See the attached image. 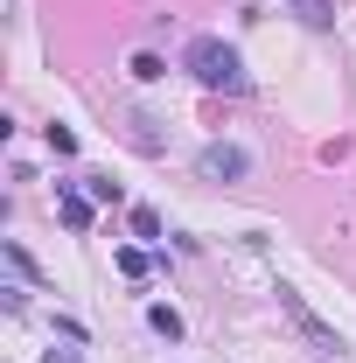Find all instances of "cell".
Wrapping results in <instances>:
<instances>
[{"label": "cell", "instance_id": "cell-8", "mask_svg": "<svg viewBox=\"0 0 356 363\" xmlns=\"http://www.w3.org/2000/svg\"><path fill=\"white\" fill-rule=\"evenodd\" d=\"M84 196L91 203H119V182L112 175H84Z\"/></svg>", "mask_w": 356, "mask_h": 363}, {"label": "cell", "instance_id": "cell-12", "mask_svg": "<svg viewBox=\"0 0 356 363\" xmlns=\"http://www.w3.org/2000/svg\"><path fill=\"white\" fill-rule=\"evenodd\" d=\"M43 363H84V357H77V350H49Z\"/></svg>", "mask_w": 356, "mask_h": 363}, {"label": "cell", "instance_id": "cell-9", "mask_svg": "<svg viewBox=\"0 0 356 363\" xmlns=\"http://www.w3.org/2000/svg\"><path fill=\"white\" fill-rule=\"evenodd\" d=\"M133 238H161V210H147V203H133Z\"/></svg>", "mask_w": 356, "mask_h": 363}, {"label": "cell", "instance_id": "cell-5", "mask_svg": "<svg viewBox=\"0 0 356 363\" xmlns=\"http://www.w3.org/2000/svg\"><path fill=\"white\" fill-rule=\"evenodd\" d=\"M287 7H294L308 28H335V0H287Z\"/></svg>", "mask_w": 356, "mask_h": 363}, {"label": "cell", "instance_id": "cell-3", "mask_svg": "<svg viewBox=\"0 0 356 363\" xmlns=\"http://www.w3.org/2000/svg\"><path fill=\"white\" fill-rule=\"evenodd\" d=\"M245 168H252V154H245L238 140H210V147L196 154V175L203 182H245Z\"/></svg>", "mask_w": 356, "mask_h": 363}, {"label": "cell", "instance_id": "cell-6", "mask_svg": "<svg viewBox=\"0 0 356 363\" xmlns=\"http://www.w3.org/2000/svg\"><path fill=\"white\" fill-rule=\"evenodd\" d=\"M147 328H154V335H168V342H182V315L168 308V301H154V308H147Z\"/></svg>", "mask_w": 356, "mask_h": 363}, {"label": "cell", "instance_id": "cell-2", "mask_svg": "<svg viewBox=\"0 0 356 363\" xmlns=\"http://www.w3.org/2000/svg\"><path fill=\"white\" fill-rule=\"evenodd\" d=\"M279 315H287V321H294V328H301V335H308V350H314V357H335V363L350 357V350H343V335H335L328 321L314 315V308H308V301H301V294H294V286H279Z\"/></svg>", "mask_w": 356, "mask_h": 363}, {"label": "cell", "instance_id": "cell-1", "mask_svg": "<svg viewBox=\"0 0 356 363\" xmlns=\"http://www.w3.org/2000/svg\"><path fill=\"white\" fill-rule=\"evenodd\" d=\"M182 63H189V77H196L203 91H245L252 84V77H245V56L223 43V35H196Z\"/></svg>", "mask_w": 356, "mask_h": 363}, {"label": "cell", "instance_id": "cell-10", "mask_svg": "<svg viewBox=\"0 0 356 363\" xmlns=\"http://www.w3.org/2000/svg\"><path fill=\"white\" fill-rule=\"evenodd\" d=\"M119 272H126V279H147V252L126 245V252H119Z\"/></svg>", "mask_w": 356, "mask_h": 363}, {"label": "cell", "instance_id": "cell-7", "mask_svg": "<svg viewBox=\"0 0 356 363\" xmlns=\"http://www.w3.org/2000/svg\"><path fill=\"white\" fill-rule=\"evenodd\" d=\"M133 77H140V84H154V77H168V63H161L154 49H140V56H133Z\"/></svg>", "mask_w": 356, "mask_h": 363}, {"label": "cell", "instance_id": "cell-4", "mask_svg": "<svg viewBox=\"0 0 356 363\" xmlns=\"http://www.w3.org/2000/svg\"><path fill=\"white\" fill-rule=\"evenodd\" d=\"M56 217H63V230H77V238H84L91 217H98V203H91L84 189H56Z\"/></svg>", "mask_w": 356, "mask_h": 363}, {"label": "cell", "instance_id": "cell-11", "mask_svg": "<svg viewBox=\"0 0 356 363\" xmlns=\"http://www.w3.org/2000/svg\"><path fill=\"white\" fill-rule=\"evenodd\" d=\"M49 147H56V154H77V133H70L63 119H49Z\"/></svg>", "mask_w": 356, "mask_h": 363}]
</instances>
